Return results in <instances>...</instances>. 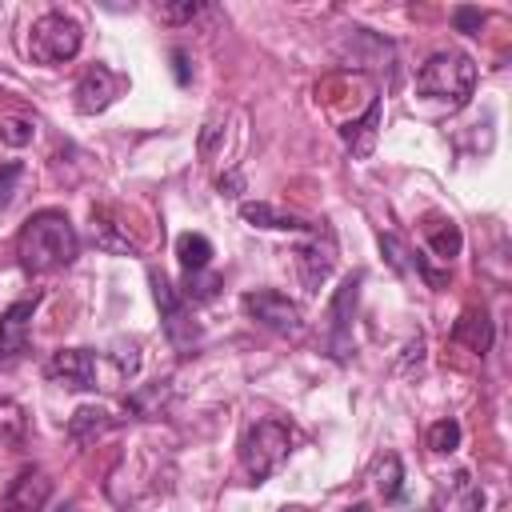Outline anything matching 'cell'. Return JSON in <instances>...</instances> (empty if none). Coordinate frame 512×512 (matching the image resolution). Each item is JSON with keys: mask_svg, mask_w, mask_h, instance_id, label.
<instances>
[{"mask_svg": "<svg viewBox=\"0 0 512 512\" xmlns=\"http://www.w3.org/2000/svg\"><path fill=\"white\" fill-rule=\"evenodd\" d=\"M80 252V236L76 228L68 224V216L60 208H44V212H32L16 236V256H20V268L40 276V272H56V268H68Z\"/></svg>", "mask_w": 512, "mask_h": 512, "instance_id": "cell-1", "label": "cell"}, {"mask_svg": "<svg viewBox=\"0 0 512 512\" xmlns=\"http://www.w3.org/2000/svg\"><path fill=\"white\" fill-rule=\"evenodd\" d=\"M472 88H476V64L464 52H436L416 72V92L448 108H464Z\"/></svg>", "mask_w": 512, "mask_h": 512, "instance_id": "cell-2", "label": "cell"}, {"mask_svg": "<svg viewBox=\"0 0 512 512\" xmlns=\"http://www.w3.org/2000/svg\"><path fill=\"white\" fill-rule=\"evenodd\" d=\"M288 452H292V432H288L284 420L264 416V420L248 424L244 436H240V464H244V472H248L252 484L268 480L288 460Z\"/></svg>", "mask_w": 512, "mask_h": 512, "instance_id": "cell-3", "label": "cell"}, {"mask_svg": "<svg viewBox=\"0 0 512 512\" xmlns=\"http://www.w3.org/2000/svg\"><path fill=\"white\" fill-rule=\"evenodd\" d=\"M80 44H84V32L64 12H44L28 28V52H32L36 64H64L80 52Z\"/></svg>", "mask_w": 512, "mask_h": 512, "instance_id": "cell-4", "label": "cell"}, {"mask_svg": "<svg viewBox=\"0 0 512 512\" xmlns=\"http://www.w3.org/2000/svg\"><path fill=\"white\" fill-rule=\"evenodd\" d=\"M244 312L260 324V328H268V332H280V336H296L300 328H304V316H300V308L284 296V292H272V288H256V292H244Z\"/></svg>", "mask_w": 512, "mask_h": 512, "instance_id": "cell-5", "label": "cell"}, {"mask_svg": "<svg viewBox=\"0 0 512 512\" xmlns=\"http://www.w3.org/2000/svg\"><path fill=\"white\" fill-rule=\"evenodd\" d=\"M148 280H152V296H156V304H160V320H164L168 340L180 344V348H188V344L200 336V328L192 324V312H188L184 296H180L160 272H148Z\"/></svg>", "mask_w": 512, "mask_h": 512, "instance_id": "cell-6", "label": "cell"}, {"mask_svg": "<svg viewBox=\"0 0 512 512\" xmlns=\"http://www.w3.org/2000/svg\"><path fill=\"white\" fill-rule=\"evenodd\" d=\"M124 76L120 72H112L108 64H92L84 76H80V84H76V112H84V116H96V112H104L120 92H124Z\"/></svg>", "mask_w": 512, "mask_h": 512, "instance_id": "cell-7", "label": "cell"}, {"mask_svg": "<svg viewBox=\"0 0 512 512\" xmlns=\"http://www.w3.org/2000/svg\"><path fill=\"white\" fill-rule=\"evenodd\" d=\"M52 500V480L44 468H20L16 480L0 496V512H44Z\"/></svg>", "mask_w": 512, "mask_h": 512, "instance_id": "cell-8", "label": "cell"}, {"mask_svg": "<svg viewBox=\"0 0 512 512\" xmlns=\"http://www.w3.org/2000/svg\"><path fill=\"white\" fill-rule=\"evenodd\" d=\"M44 372H48V380H56L64 388L88 392V388H96V352H88V348H60V352H52Z\"/></svg>", "mask_w": 512, "mask_h": 512, "instance_id": "cell-9", "label": "cell"}, {"mask_svg": "<svg viewBox=\"0 0 512 512\" xmlns=\"http://www.w3.org/2000/svg\"><path fill=\"white\" fill-rule=\"evenodd\" d=\"M332 264H336V244H332L328 228H316L312 240L296 248V268H300L304 288H308V292H320V284L328 280Z\"/></svg>", "mask_w": 512, "mask_h": 512, "instance_id": "cell-10", "label": "cell"}, {"mask_svg": "<svg viewBox=\"0 0 512 512\" xmlns=\"http://www.w3.org/2000/svg\"><path fill=\"white\" fill-rule=\"evenodd\" d=\"M356 292H360V276H348L340 284V292L332 296V304H328V320H332L328 344H332L336 360H348V352H352V316L348 312L356 308Z\"/></svg>", "mask_w": 512, "mask_h": 512, "instance_id": "cell-11", "label": "cell"}, {"mask_svg": "<svg viewBox=\"0 0 512 512\" xmlns=\"http://www.w3.org/2000/svg\"><path fill=\"white\" fill-rule=\"evenodd\" d=\"M436 512H480L484 508V488L468 476V472H452L436 484Z\"/></svg>", "mask_w": 512, "mask_h": 512, "instance_id": "cell-12", "label": "cell"}, {"mask_svg": "<svg viewBox=\"0 0 512 512\" xmlns=\"http://www.w3.org/2000/svg\"><path fill=\"white\" fill-rule=\"evenodd\" d=\"M240 216L252 224V228H272V232H316L320 224L304 220L300 212H284L268 200H244L240 204Z\"/></svg>", "mask_w": 512, "mask_h": 512, "instance_id": "cell-13", "label": "cell"}, {"mask_svg": "<svg viewBox=\"0 0 512 512\" xmlns=\"http://www.w3.org/2000/svg\"><path fill=\"white\" fill-rule=\"evenodd\" d=\"M32 312H36V296L16 300V304L4 308V316H0V356H20L28 348Z\"/></svg>", "mask_w": 512, "mask_h": 512, "instance_id": "cell-14", "label": "cell"}, {"mask_svg": "<svg viewBox=\"0 0 512 512\" xmlns=\"http://www.w3.org/2000/svg\"><path fill=\"white\" fill-rule=\"evenodd\" d=\"M452 340L464 344L468 352L484 356L492 348V320H488V312L484 308H464L460 320L452 324Z\"/></svg>", "mask_w": 512, "mask_h": 512, "instance_id": "cell-15", "label": "cell"}, {"mask_svg": "<svg viewBox=\"0 0 512 512\" xmlns=\"http://www.w3.org/2000/svg\"><path fill=\"white\" fill-rule=\"evenodd\" d=\"M92 240H96V248L108 252V256H136V240L128 236V228L116 224V220L104 216V212H92Z\"/></svg>", "mask_w": 512, "mask_h": 512, "instance_id": "cell-16", "label": "cell"}, {"mask_svg": "<svg viewBox=\"0 0 512 512\" xmlns=\"http://www.w3.org/2000/svg\"><path fill=\"white\" fill-rule=\"evenodd\" d=\"M424 240H428V248H432L436 260L460 256V244H464L460 224H456L452 216H428V220H424Z\"/></svg>", "mask_w": 512, "mask_h": 512, "instance_id": "cell-17", "label": "cell"}, {"mask_svg": "<svg viewBox=\"0 0 512 512\" xmlns=\"http://www.w3.org/2000/svg\"><path fill=\"white\" fill-rule=\"evenodd\" d=\"M376 124H380V104L372 100L368 112H364V120H352V124L340 128V136H344V144L352 148V156L364 160V156L372 152V144H376Z\"/></svg>", "mask_w": 512, "mask_h": 512, "instance_id": "cell-18", "label": "cell"}, {"mask_svg": "<svg viewBox=\"0 0 512 512\" xmlns=\"http://www.w3.org/2000/svg\"><path fill=\"white\" fill-rule=\"evenodd\" d=\"M108 424H112V416H108L104 408L84 404V408H76V412H72V420H68V436H72L76 444H92L96 436H104V432H108Z\"/></svg>", "mask_w": 512, "mask_h": 512, "instance_id": "cell-19", "label": "cell"}, {"mask_svg": "<svg viewBox=\"0 0 512 512\" xmlns=\"http://www.w3.org/2000/svg\"><path fill=\"white\" fill-rule=\"evenodd\" d=\"M176 260H180L184 272H204L208 260H212L208 236H200V232H180V236H176Z\"/></svg>", "mask_w": 512, "mask_h": 512, "instance_id": "cell-20", "label": "cell"}, {"mask_svg": "<svg viewBox=\"0 0 512 512\" xmlns=\"http://www.w3.org/2000/svg\"><path fill=\"white\" fill-rule=\"evenodd\" d=\"M372 480H376V488H380L384 500H400V492H404V468H400V456H396V452H384V456L376 460V468H372Z\"/></svg>", "mask_w": 512, "mask_h": 512, "instance_id": "cell-21", "label": "cell"}, {"mask_svg": "<svg viewBox=\"0 0 512 512\" xmlns=\"http://www.w3.org/2000/svg\"><path fill=\"white\" fill-rule=\"evenodd\" d=\"M0 444L4 448H20L24 444V412L8 400H0Z\"/></svg>", "mask_w": 512, "mask_h": 512, "instance_id": "cell-22", "label": "cell"}, {"mask_svg": "<svg viewBox=\"0 0 512 512\" xmlns=\"http://www.w3.org/2000/svg\"><path fill=\"white\" fill-rule=\"evenodd\" d=\"M428 448L432 452H456L460 448V424L456 420H436L428 428Z\"/></svg>", "mask_w": 512, "mask_h": 512, "instance_id": "cell-23", "label": "cell"}, {"mask_svg": "<svg viewBox=\"0 0 512 512\" xmlns=\"http://www.w3.org/2000/svg\"><path fill=\"white\" fill-rule=\"evenodd\" d=\"M220 288V276H204V272H184V300H212Z\"/></svg>", "mask_w": 512, "mask_h": 512, "instance_id": "cell-24", "label": "cell"}, {"mask_svg": "<svg viewBox=\"0 0 512 512\" xmlns=\"http://www.w3.org/2000/svg\"><path fill=\"white\" fill-rule=\"evenodd\" d=\"M0 140L12 144V148H24L32 140V120H20V116H4L0 120Z\"/></svg>", "mask_w": 512, "mask_h": 512, "instance_id": "cell-25", "label": "cell"}, {"mask_svg": "<svg viewBox=\"0 0 512 512\" xmlns=\"http://www.w3.org/2000/svg\"><path fill=\"white\" fill-rule=\"evenodd\" d=\"M20 176H24V164H16V160L0 168V212L12 204V196H16V180H20Z\"/></svg>", "mask_w": 512, "mask_h": 512, "instance_id": "cell-26", "label": "cell"}, {"mask_svg": "<svg viewBox=\"0 0 512 512\" xmlns=\"http://www.w3.org/2000/svg\"><path fill=\"white\" fill-rule=\"evenodd\" d=\"M452 24H456V32L480 36V28H484V12H480V8H452Z\"/></svg>", "mask_w": 512, "mask_h": 512, "instance_id": "cell-27", "label": "cell"}, {"mask_svg": "<svg viewBox=\"0 0 512 512\" xmlns=\"http://www.w3.org/2000/svg\"><path fill=\"white\" fill-rule=\"evenodd\" d=\"M200 8H204V4H196V0H184V4H164V8H160V20L180 24V20H192Z\"/></svg>", "mask_w": 512, "mask_h": 512, "instance_id": "cell-28", "label": "cell"}, {"mask_svg": "<svg viewBox=\"0 0 512 512\" xmlns=\"http://www.w3.org/2000/svg\"><path fill=\"white\" fill-rule=\"evenodd\" d=\"M112 360H116V372H120V376H136V368H140V356H136L132 344H128V348L120 344V348L112 352Z\"/></svg>", "mask_w": 512, "mask_h": 512, "instance_id": "cell-29", "label": "cell"}, {"mask_svg": "<svg viewBox=\"0 0 512 512\" xmlns=\"http://www.w3.org/2000/svg\"><path fill=\"white\" fill-rule=\"evenodd\" d=\"M172 64H176V80H180V84H188V56H184L180 48L172 52Z\"/></svg>", "mask_w": 512, "mask_h": 512, "instance_id": "cell-30", "label": "cell"}, {"mask_svg": "<svg viewBox=\"0 0 512 512\" xmlns=\"http://www.w3.org/2000/svg\"><path fill=\"white\" fill-rule=\"evenodd\" d=\"M344 512H368V508H364V504H352V508H344Z\"/></svg>", "mask_w": 512, "mask_h": 512, "instance_id": "cell-31", "label": "cell"}, {"mask_svg": "<svg viewBox=\"0 0 512 512\" xmlns=\"http://www.w3.org/2000/svg\"><path fill=\"white\" fill-rule=\"evenodd\" d=\"M56 512H76V504H60V508H56Z\"/></svg>", "mask_w": 512, "mask_h": 512, "instance_id": "cell-32", "label": "cell"}, {"mask_svg": "<svg viewBox=\"0 0 512 512\" xmlns=\"http://www.w3.org/2000/svg\"><path fill=\"white\" fill-rule=\"evenodd\" d=\"M284 512H304V508H296V504H292V508H284Z\"/></svg>", "mask_w": 512, "mask_h": 512, "instance_id": "cell-33", "label": "cell"}, {"mask_svg": "<svg viewBox=\"0 0 512 512\" xmlns=\"http://www.w3.org/2000/svg\"><path fill=\"white\" fill-rule=\"evenodd\" d=\"M420 512H436V508H432V504H428V508H420Z\"/></svg>", "mask_w": 512, "mask_h": 512, "instance_id": "cell-34", "label": "cell"}]
</instances>
